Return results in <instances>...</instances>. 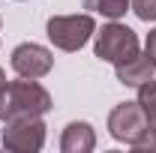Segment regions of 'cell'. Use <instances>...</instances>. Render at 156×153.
<instances>
[{
    "instance_id": "8fae6325",
    "label": "cell",
    "mask_w": 156,
    "mask_h": 153,
    "mask_svg": "<svg viewBox=\"0 0 156 153\" xmlns=\"http://www.w3.org/2000/svg\"><path fill=\"white\" fill-rule=\"evenodd\" d=\"M129 6L141 21H156V0H129Z\"/></svg>"
},
{
    "instance_id": "5b68a950",
    "label": "cell",
    "mask_w": 156,
    "mask_h": 153,
    "mask_svg": "<svg viewBox=\"0 0 156 153\" xmlns=\"http://www.w3.org/2000/svg\"><path fill=\"white\" fill-rule=\"evenodd\" d=\"M150 123H147V114H144V108L135 102H120L111 108V114H108V132L114 141H123V144H135L141 132L147 129Z\"/></svg>"
},
{
    "instance_id": "4fadbf2b",
    "label": "cell",
    "mask_w": 156,
    "mask_h": 153,
    "mask_svg": "<svg viewBox=\"0 0 156 153\" xmlns=\"http://www.w3.org/2000/svg\"><path fill=\"white\" fill-rule=\"evenodd\" d=\"M147 54L153 57V63H156V30H150L147 33Z\"/></svg>"
},
{
    "instance_id": "3957f363",
    "label": "cell",
    "mask_w": 156,
    "mask_h": 153,
    "mask_svg": "<svg viewBox=\"0 0 156 153\" xmlns=\"http://www.w3.org/2000/svg\"><path fill=\"white\" fill-rule=\"evenodd\" d=\"M93 51L105 63H123V60H129L132 54H138V36H135V30H129L126 24L111 21V24H105L96 33Z\"/></svg>"
},
{
    "instance_id": "277c9868",
    "label": "cell",
    "mask_w": 156,
    "mask_h": 153,
    "mask_svg": "<svg viewBox=\"0 0 156 153\" xmlns=\"http://www.w3.org/2000/svg\"><path fill=\"white\" fill-rule=\"evenodd\" d=\"M45 144L42 117H15L3 123V147L15 153H36Z\"/></svg>"
},
{
    "instance_id": "6da1fadb",
    "label": "cell",
    "mask_w": 156,
    "mask_h": 153,
    "mask_svg": "<svg viewBox=\"0 0 156 153\" xmlns=\"http://www.w3.org/2000/svg\"><path fill=\"white\" fill-rule=\"evenodd\" d=\"M48 111H51V96L33 78L18 75V81H6V87L0 90V120L3 123L15 117H42Z\"/></svg>"
},
{
    "instance_id": "7a4b0ae2",
    "label": "cell",
    "mask_w": 156,
    "mask_h": 153,
    "mask_svg": "<svg viewBox=\"0 0 156 153\" xmlns=\"http://www.w3.org/2000/svg\"><path fill=\"white\" fill-rule=\"evenodd\" d=\"M45 33L60 51H78L96 33V21L90 15H54L45 24Z\"/></svg>"
},
{
    "instance_id": "52a82bcc",
    "label": "cell",
    "mask_w": 156,
    "mask_h": 153,
    "mask_svg": "<svg viewBox=\"0 0 156 153\" xmlns=\"http://www.w3.org/2000/svg\"><path fill=\"white\" fill-rule=\"evenodd\" d=\"M153 69L156 63L153 57L144 51H138V54H132L129 60H123V63H114V72H117V81L120 84H126V87H141L144 81H150L153 78Z\"/></svg>"
},
{
    "instance_id": "30bf717a",
    "label": "cell",
    "mask_w": 156,
    "mask_h": 153,
    "mask_svg": "<svg viewBox=\"0 0 156 153\" xmlns=\"http://www.w3.org/2000/svg\"><path fill=\"white\" fill-rule=\"evenodd\" d=\"M87 6H93L96 12H102L105 18L117 21L120 15H126V9H129V0H90Z\"/></svg>"
},
{
    "instance_id": "8992f818",
    "label": "cell",
    "mask_w": 156,
    "mask_h": 153,
    "mask_svg": "<svg viewBox=\"0 0 156 153\" xmlns=\"http://www.w3.org/2000/svg\"><path fill=\"white\" fill-rule=\"evenodd\" d=\"M54 66V57L45 45H36V42H24L12 51V69L18 72L21 78H42L51 72Z\"/></svg>"
},
{
    "instance_id": "9c48e42d",
    "label": "cell",
    "mask_w": 156,
    "mask_h": 153,
    "mask_svg": "<svg viewBox=\"0 0 156 153\" xmlns=\"http://www.w3.org/2000/svg\"><path fill=\"white\" fill-rule=\"evenodd\" d=\"M138 105L144 108L147 123H150V126H156V78L144 81V84L138 87Z\"/></svg>"
},
{
    "instance_id": "5bb4252c",
    "label": "cell",
    "mask_w": 156,
    "mask_h": 153,
    "mask_svg": "<svg viewBox=\"0 0 156 153\" xmlns=\"http://www.w3.org/2000/svg\"><path fill=\"white\" fill-rule=\"evenodd\" d=\"M3 87H6V72L0 69V90H3Z\"/></svg>"
},
{
    "instance_id": "ba28073f",
    "label": "cell",
    "mask_w": 156,
    "mask_h": 153,
    "mask_svg": "<svg viewBox=\"0 0 156 153\" xmlns=\"http://www.w3.org/2000/svg\"><path fill=\"white\" fill-rule=\"evenodd\" d=\"M96 147V135H93V126L84 123V120H75L63 129V138H60V150L63 153H90Z\"/></svg>"
},
{
    "instance_id": "7c38bea8",
    "label": "cell",
    "mask_w": 156,
    "mask_h": 153,
    "mask_svg": "<svg viewBox=\"0 0 156 153\" xmlns=\"http://www.w3.org/2000/svg\"><path fill=\"white\" fill-rule=\"evenodd\" d=\"M132 147H135V150H156V126H147Z\"/></svg>"
}]
</instances>
